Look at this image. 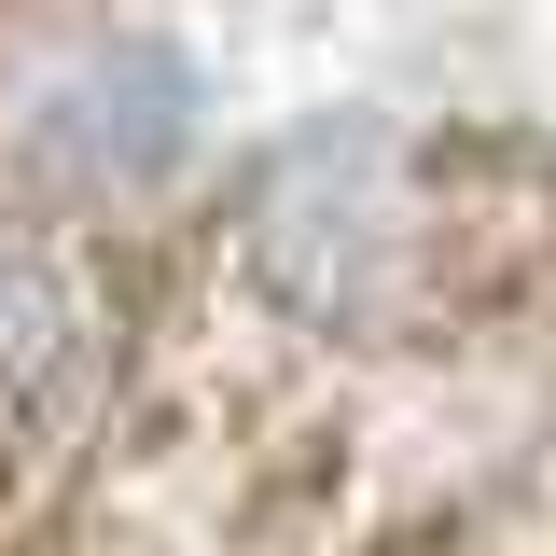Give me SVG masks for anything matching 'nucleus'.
<instances>
[{
  "label": "nucleus",
  "mask_w": 556,
  "mask_h": 556,
  "mask_svg": "<svg viewBox=\"0 0 556 556\" xmlns=\"http://www.w3.org/2000/svg\"><path fill=\"white\" fill-rule=\"evenodd\" d=\"M445 265V195L417 167V139L348 126V139H292L251 208H237V278L306 334H376L404 320Z\"/></svg>",
  "instance_id": "nucleus-1"
},
{
  "label": "nucleus",
  "mask_w": 556,
  "mask_h": 556,
  "mask_svg": "<svg viewBox=\"0 0 556 556\" xmlns=\"http://www.w3.org/2000/svg\"><path fill=\"white\" fill-rule=\"evenodd\" d=\"M28 167H56L70 195H139L181 139H195V70L167 42H84V56L42 70L28 98Z\"/></svg>",
  "instance_id": "nucleus-2"
},
{
  "label": "nucleus",
  "mask_w": 556,
  "mask_h": 556,
  "mask_svg": "<svg viewBox=\"0 0 556 556\" xmlns=\"http://www.w3.org/2000/svg\"><path fill=\"white\" fill-rule=\"evenodd\" d=\"M112 376V306L70 251H0V431H70Z\"/></svg>",
  "instance_id": "nucleus-3"
}]
</instances>
